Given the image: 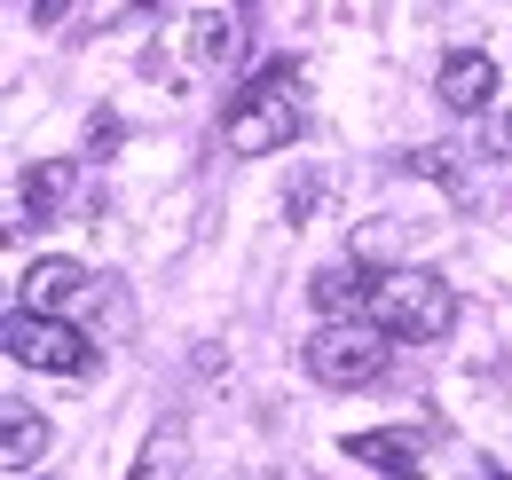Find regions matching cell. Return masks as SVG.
I'll return each instance as SVG.
<instances>
[{"mask_svg":"<svg viewBox=\"0 0 512 480\" xmlns=\"http://www.w3.org/2000/svg\"><path fill=\"white\" fill-rule=\"evenodd\" d=\"M300 355H308V378H316V386L355 394V386H379V378H386L394 339H386L379 323H323V331L300 347Z\"/></svg>","mask_w":512,"mask_h":480,"instance_id":"3","label":"cell"},{"mask_svg":"<svg viewBox=\"0 0 512 480\" xmlns=\"http://www.w3.org/2000/svg\"><path fill=\"white\" fill-rule=\"evenodd\" d=\"M481 158H512V111H489V119H481Z\"/></svg>","mask_w":512,"mask_h":480,"instance_id":"14","label":"cell"},{"mask_svg":"<svg viewBox=\"0 0 512 480\" xmlns=\"http://www.w3.org/2000/svg\"><path fill=\"white\" fill-rule=\"evenodd\" d=\"M371 323L386 339H410V347H434L457 331V292H449L434 268H386L379 300H371Z\"/></svg>","mask_w":512,"mask_h":480,"instance_id":"2","label":"cell"},{"mask_svg":"<svg viewBox=\"0 0 512 480\" xmlns=\"http://www.w3.org/2000/svg\"><path fill=\"white\" fill-rule=\"evenodd\" d=\"M87 150H95V158H103V150H119V119H111V111H95V119H87Z\"/></svg>","mask_w":512,"mask_h":480,"instance_id":"15","label":"cell"},{"mask_svg":"<svg viewBox=\"0 0 512 480\" xmlns=\"http://www.w3.org/2000/svg\"><path fill=\"white\" fill-rule=\"evenodd\" d=\"M308 300H316L323 323H371V300H379V276L363 260H331L308 276Z\"/></svg>","mask_w":512,"mask_h":480,"instance_id":"6","label":"cell"},{"mask_svg":"<svg viewBox=\"0 0 512 480\" xmlns=\"http://www.w3.org/2000/svg\"><path fill=\"white\" fill-rule=\"evenodd\" d=\"M182 457H190L182 425H158V433L142 441V457H134V473H127V480H174V473H182Z\"/></svg>","mask_w":512,"mask_h":480,"instance_id":"11","label":"cell"},{"mask_svg":"<svg viewBox=\"0 0 512 480\" xmlns=\"http://www.w3.org/2000/svg\"><path fill=\"white\" fill-rule=\"evenodd\" d=\"M245 48H253L245 16H205V32H197V56L205 63H245Z\"/></svg>","mask_w":512,"mask_h":480,"instance_id":"12","label":"cell"},{"mask_svg":"<svg viewBox=\"0 0 512 480\" xmlns=\"http://www.w3.org/2000/svg\"><path fill=\"white\" fill-rule=\"evenodd\" d=\"M292 134H300V63L276 56L268 71H253V79L229 95L221 142H229L237 158H268V150H284Z\"/></svg>","mask_w":512,"mask_h":480,"instance_id":"1","label":"cell"},{"mask_svg":"<svg viewBox=\"0 0 512 480\" xmlns=\"http://www.w3.org/2000/svg\"><path fill=\"white\" fill-rule=\"evenodd\" d=\"M87 284H95V276H87V268H79V260H64V252H56V260H32V268H24V315H48V323H64V307H79L87 300Z\"/></svg>","mask_w":512,"mask_h":480,"instance_id":"7","label":"cell"},{"mask_svg":"<svg viewBox=\"0 0 512 480\" xmlns=\"http://www.w3.org/2000/svg\"><path fill=\"white\" fill-rule=\"evenodd\" d=\"M355 465H371L379 480H418V465H426V449H418V433L410 425H371V433H347L339 441Z\"/></svg>","mask_w":512,"mask_h":480,"instance_id":"8","label":"cell"},{"mask_svg":"<svg viewBox=\"0 0 512 480\" xmlns=\"http://www.w3.org/2000/svg\"><path fill=\"white\" fill-rule=\"evenodd\" d=\"M8 355L24 362V370H56V378H79V370H95V339L79 331V323H48V315H8Z\"/></svg>","mask_w":512,"mask_h":480,"instance_id":"4","label":"cell"},{"mask_svg":"<svg viewBox=\"0 0 512 480\" xmlns=\"http://www.w3.org/2000/svg\"><path fill=\"white\" fill-rule=\"evenodd\" d=\"M465 480H497V473H465Z\"/></svg>","mask_w":512,"mask_h":480,"instance_id":"16","label":"cell"},{"mask_svg":"<svg viewBox=\"0 0 512 480\" xmlns=\"http://www.w3.org/2000/svg\"><path fill=\"white\" fill-rule=\"evenodd\" d=\"M410 174H426V181H442L449 197H465V166H457V150H442V142L410 150Z\"/></svg>","mask_w":512,"mask_h":480,"instance_id":"13","label":"cell"},{"mask_svg":"<svg viewBox=\"0 0 512 480\" xmlns=\"http://www.w3.org/2000/svg\"><path fill=\"white\" fill-rule=\"evenodd\" d=\"M64 197H71V158H40L24 174V221H56Z\"/></svg>","mask_w":512,"mask_h":480,"instance_id":"10","label":"cell"},{"mask_svg":"<svg viewBox=\"0 0 512 480\" xmlns=\"http://www.w3.org/2000/svg\"><path fill=\"white\" fill-rule=\"evenodd\" d=\"M48 441H56V433H48V418H32V410H16V402H8V441H0V473H8V480H24L32 465H40V457H48Z\"/></svg>","mask_w":512,"mask_h":480,"instance_id":"9","label":"cell"},{"mask_svg":"<svg viewBox=\"0 0 512 480\" xmlns=\"http://www.w3.org/2000/svg\"><path fill=\"white\" fill-rule=\"evenodd\" d=\"M434 95H442V111L489 119V111H497V63L481 56V48H449L442 71H434Z\"/></svg>","mask_w":512,"mask_h":480,"instance_id":"5","label":"cell"}]
</instances>
